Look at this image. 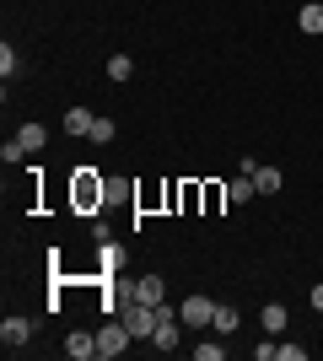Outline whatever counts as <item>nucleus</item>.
<instances>
[{"label": "nucleus", "instance_id": "obj_1", "mask_svg": "<svg viewBox=\"0 0 323 361\" xmlns=\"http://www.w3.org/2000/svg\"><path fill=\"white\" fill-rule=\"evenodd\" d=\"M119 324L135 334V340H151V334H156V307H151V302H140V297H129V302H124V313H119Z\"/></svg>", "mask_w": 323, "mask_h": 361}, {"label": "nucleus", "instance_id": "obj_2", "mask_svg": "<svg viewBox=\"0 0 323 361\" xmlns=\"http://www.w3.org/2000/svg\"><path fill=\"white\" fill-rule=\"evenodd\" d=\"M129 340H135V334L124 329V324H108V329H97V361L124 356V350H129Z\"/></svg>", "mask_w": 323, "mask_h": 361}, {"label": "nucleus", "instance_id": "obj_3", "mask_svg": "<svg viewBox=\"0 0 323 361\" xmlns=\"http://www.w3.org/2000/svg\"><path fill=\"white\" fill-rule=\"evenodd\" d=\"M156 350H178V318H172L167 302H156V334H151Z\"/></svg>", "mask_w": 323, "mask_h": 361}, {"label": "nucleus", "instance_id": "obj_4", "mask_svg": "<svg viewBox=\"0 0 323 361\" xmlns=\"http://www.w3.org/2000/svg\"><path fill=\"white\" fill-rule=\"evenodd\" d=\"M215 324V302L210 297H189L184 302V329H210Z\"/></svg>", "mask_w": 323, "mask_h": 361}, {"label": "nucleus", "instance_id": "obj_5", "mask_svg": "<svg viewBox=\"0 0 323 361\" xmlns=\"http://www.w3.org/2000/svg\"><path fill=\"white\" fill-rule=\"evenodd\" d=\"M27 340H32V318H22V313H11V318H6V324H0V345H27Z\"/></svg>", "mask_w": 323, "mask_h": 361}, {"label": "nucleus", "instance_id": "obj_6", "mask_svg": "<svg viewBox=\"0 0 323 361\" xmlns=\"http://www.w3.org/2000/svg\"><path fill=\"white\" fill-rule=\"evenodd\" d=\"M253 195H259V183H253V173H237V178L227 183V200H232V205H248Z\"/></svg>", "mask_w": 323, "mask_h": 361}, {"label": "nucleus", "instance_id": "obj_7", "mask_svg": "<svg viewBox=\"0 0 323 361\" xmlns=\"http://www.w3.org/2000/svg\"><path fill=\"white\" fill-rule=\"evenodd\" d=\"M65 350H70V356H76V361H92V356H97V334L76 329V334H70V340H65Z\"/></svg>", "mask_w": 323, "mask_h": 361}, {"label": "nucleus", "instance_id": "obj_8", "mask_svg": "<svg viewBox=\"0 0 323 361\" xmlns=\"http://www.w3.org/2000/svg\"><path fill=\"white\" fill-rule=\"evenodd\" d=\"M259 324H264V334H280L286 324H291V313L280 307V302H264V313H259Z\"/></svg>", "mask_w": 323, "mask_h": 361}, {"label": "nucleus", "instance_id": "obj_9", "mask_svg": "<svg viewBox=\"0 0 323 361\" xmlns=\"http://www.w3.org/2000/svg\"><path fill=\"white\" fill-rule=\"evenodd\" d=\"M162 291H167V281H162V275H140V281H135V297L151 302V307L162 302Z\"/></svg>", "mask_w": 323, "mask_h": 361}, {"label": "nucleus", "instance_id": "obj_10", "mask_svg": "<svg viewBox=\"0 0 323 361\" xmlns=\"http://www.w3.org/2000/svg\"><path fill=\"white\" fill-rule=\"evenodd\" d=\"M296 27L318 38V32H323V0H312V6H302V11H296Z\"/></svg>", "mask_w": 323, "mask_h": 361}, {"label": "nucleus", "instance_id": "obj_11", "mask_svg": "<svg viewBox=\"0 0 323 361\" xmlns=\"http://www.w3.org/2000/svg\"><path fill=\"white\" fill-rule=\"evenodd\" d=\"M92 124H97L92 108H70V114H65V130H70V135H92Z\"/></svg>", "mask_w": 323, "mask_h": 361}, {"label": "nucleus", "instance_id": "obj_12", "mask_svg": "<svg viewBox=\"0 0 323 361\" xmlns=\"http://www.w3.org/2000/svg\"><path fill=\"white\" fill-rule=\"evenodd\" d=\"M16 140H22V146H27V157H32V151H44L49 130H44V124H22V130H16Z\"/></svg>", "mask_w": 323, "mask_h": 361}, {"label": "nucleus", "instance_id": "obj_13", "mask_svg": "<svg viewBox=\"0 0 323 361\" xmlns=\"http://www.w3.org/2000/svg\"><path fill=\"white\" fill-rule=\"evenodd\" d=\"M253 183H259V195H275L280 189V167H253Z\"/></svg>", "mask_w": 323, "mask_h": 361}, {"label": "nucleus", "instance_id": "obj_14", "mask_svg": "<svg viewBox=\"0 0 323 361\" xmlns=\"http://www.w3.org/2000/svg\"><path fill=\"white\" fill-rule=\"evenodd\" d=\"M237 324H243V313H237V307H215V324H210V329L232 334V329H237Z\"/></svg>", "mask_w": 323, "mask_h": 361}, {"label": "nucleus", "instance_id": "obj_15", "mask_svg": "<svg viewBox=\"0 0 323 361\" xmlns=\"http://www.w3.org/2000/svg\"><path fill=\"white\" fill-rule=\"evenodd\" d=\"M129 75H135L129 54H113V60H108V81H129Z\"/></svg>", "mask_w": 323, "mask_h": 361}, {"label": "nucleus", "instance_id": "obj_16", "mask_svg": "<svg viewBox=\"0 0 323 361\" xmlns=\"http://www.w3.org/2000/svg\"><path fill=\"white\" fill-rule=\"evenodd\" d=\"M113 135H119V124L97 114V124H92V135H87V140H97V146H108V140H113Z\"/></svg>", "mask_w": 323, "mask_h": 361}, {"label": "nucleus", "instance_id": "obj_17", "mask_svg": "<svg viewBox=\"0 0 323 361\" xmlns=\"http://www.w3.org/2000/svg\"><path fill=\"white\" fill-rule=\"evenodd\" d=\"M22 157H27V146H22V140H6V146H0V162H6V167H16Z\"/></svg>", "mask_w": 323, "mask_h": 361}, {"label": "nucleus", "instance_id": "obj_18", "mask_svg": "<svg viewBox=\"0 0 323 361\" xmlns=\"http://www.w3.org/2000/svg\"><path fill=\"white\" fill-rule=\"evenodd\" d=\"M16 71H22V60H16V49L6 44V49H0V75H6V81H11Z\"/></svg>", "mask_w": 323, "mask_h": 361}, {"label": "nucleus", "instance_id": "obj_19", "mask_svg": "<svg viewBox=\"0 0 323 361\" xmlns=\"http://www.w3.org/2000/svg\"><path fill=\"white\" fill-rule=\"evenodd\" d=\"M194 356H200V361H221L227 350H221V345H194Z\"/></svg>", "mask_w": 323, "mask_h": 361}, {"label": "nucleus", "instance_id": "obj_20", "mask_svg": "<svg viewBox=\"0 0 323 361\" xmlns=\"http://www.w3.org/2000/svg\"><path fill=\"white\" fill-rule=\"evenodd\" d=\"M312 313H323V286H312Z\"/></svg>", "mask_w": 323, "mask_h": 361}]
</instances>
